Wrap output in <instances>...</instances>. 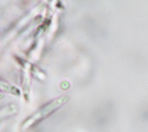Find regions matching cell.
Listing matches in <instances>:
<instances>
[{
	"mask_svg": "<svg viewBox=\"0 0 148 132\" xmlns=\"http://www.w3.org/2000/svg\"><path fill=\"white\" fill-rule=\"evenodd\" d=\"M68 97L64 96L50 102L39 109L36 113H35L26 121H25L23 123V127L26 129L33 125L39 120L46 117L47 116L51 114L54 111L56 110L62 105L65 104L68 101Z\"/></svg>",
	"mask_w": 148,
	"mask_h": 132,
	"instance_id": "cell-1",
	"label": "cell"
}]
</instances>
